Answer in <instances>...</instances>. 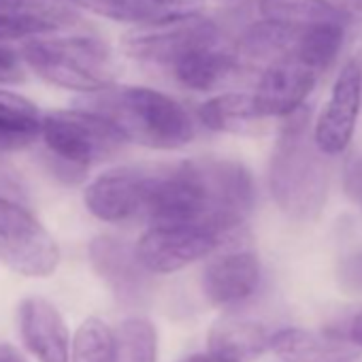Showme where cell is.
Masks as SVG:
<instances>
[{
	"label": "cell",
	"instance_id": "obj_1",
	"mask_svg": "<svg viewBox=\"0 0 362 362\" xmlns=\"http://www.w3.org/2000/svg\"><path fill=\"white\" fill-rule=\"evenodd\" d=\"M83 109L105 117L126 143L149 149H179L192 143L197 132L184 105L143 86H111L90 94Z\"/></svg>",
	"mask_w": 362,
	"mask_h": 362
},
{
	"label": "cell",
	"instance_id": "obj_2",
	"mask_svg": "<svg viewBox=\"0 0 362 362\" xmlns=\"http://www.w3.org/2000/svg\"><path fill=\"white\" fill-rule=\"evenodd\" d=\"M269 164V186L275 203L294 220L313 218L328 192L324 153L307 139V119L300 111L288 117Z\"/></svg>",
	"mask_w": 362,
	"mask_h": 362
},
{
	"label": "cell",
	"instance_id": "obj_3",
	"mask_svg": "<svg viewBox=\"0 0 362 362\" xmlns=\"http://www.w3.org/2000/svg\"><path fill=\"white\" fill-rule=\"evenodd\" d=\"M20 56L43 81L62 90L98 94L115 86L111 47L96 37L30 39Z\"/></svg>",
	"mask_w": 362,
	"mask_h": 362
},
{
	"label": "cell",
	"instance_id": "obj_4",
	"mask_svg": "<svg viewBox=\"0 0 362 362\" xmlns=\"http://www.w3.org/2000/svg\"><path fill=\"white\" fill-rule=\"evenodd\" d=\"M41 136L56 160V175H62L69 184L81 181L92 164L113 158L126 143L105 117L86 109L43 115Z\"/></svg>",
	"mask_w": 362,
	"mask_h": 362
},
{
	"label": "cell",
	"instance_id": "obj_5",
	"mask_svg": "<svg viewBox=\"0 0 362 362\" xmlns=\"http://www.w3.org/2000/svg\"><path fill=\"white\" fill-rule=\"evenodd\" d=\"M216 45H222L220 26L201 11L156 26L134 28L122 37V49L126 56L162 66H173L197 49Z\"/></svg>",
	"mask_w": 362,
	"mask_h": 362
},
{
	"label": "cell",
	"instance_id": "obj_6",
	"mask_svg": "<svg viewBox=\"0 0 362 362\" xmlns=\"http://www.w3.org/2000/svg\"><path fill=\"white\" fill-rule=\"evenodd\" d=\"M0 262L24 277H49L60 262V247L47 228L5 197H0Z\"/></svg>",
	"mask_w": 362,
	"mask_h": 362
},
{
	"label": "cell",
	"instance_id": "obj_7",
	"mask_svg": "<svg viewBox=\"0 0 362 362\" xmlns=\"http://www.w3.org/2000/svg\"><path fill=\"white\" fill-rule=\"evenodd\" d=\"M160 164L119 166L98 175L83 192V203L103 222L122 224L143 220Z\"/></svg>",
	"mask_w": 362,
	"mask_h": 362
},
{
	"label": "cell",
	"instance_id": "obj_8",
	"mask_svg": "<svg viewBox=\"0 0 362 362\" xmlns=\"http://www.w3.org/2000/svg\"><path fill=\"white\" fill-rule=\"evenodd\" d=\"M226 243L222 235L207 226H149L134 245V254L147 273L168 275L214 254Z\"/></svg>",
	"mask_w": 362,
	"mask_h": 362
},
{
	"label": "cell",
	"instance_id": "obj_9",
	"mask_svg": "<svg viewBox=\"0 0 362 362\" xmlns=\"http://www.w3.org/2000/svg\"><path fill=\"white\" fill-rule=\"evenodd\" d=\"M362 107V64L349 60L339 71L330 98L317 115L313 128V143L324 156L343 153L356 132L358 115Z\"/></svg>",
	"mask_w": 362,
	"mask_h": 362
},
{
	"label": "cell",
	"instance_id": "obj_10",
	"mask_svg": "<svg viewBox=\"0 0 362 362\" xmlns=\"http://www.w3.org/2000/svg\"><path fill=\"white\" fill-rule=\"evenodd\" d=\"M320 73L307 66L292 52L271 62L254 90L258 113L267 117H290L300 111L307 96L313 92Z\"/></svg>",
	"mask_w": 362,
	"mask_h": 362
},
{
	"label": "cell",
	"instance_id": "obj_11",
	"mask_svg": "<svg viewBox=\"0 0 362 362\" xmlns=\"http://www.w3.org/2000/svg\"><path fill=\"white\" fill-rule=\"evenodd\" d=\"M79 22L73 0H0V43L41 39Z\"/></svg>",
	"mask_w": 362,
	"mask_h": 362
},
{
	"label": "cell",
	"instance_id": "obj_12",
	"mask_svg": "<svg viewBox=\"0 0 362 362\" xmlns=\"http://www.w3.org/2000/svg\"><path fill=\"white\" fill-rule=\"evenodd\" d=\"M260 277L262 269L254 252H228L205 267L203 292L218 307L239 305L258 290Z\"/></svg>",
	"mask_w": 362,
	"mask_h": 362
},
{
	"label": "cell",
	"instance_id": "obj_13",
	"mask_svg": "<svg viewBox=\"0 0 362 362\" xmlns=\"http://www.w3.org/2000/svg\"><path fill=\"white\" fill-rule=\"evenodd\" d=\"M20 332L39 362H71V337L60 311L41 296L20 305Z\"/></svg>",
	"mask_w": 362,
	"mask_h": 362
},
{
	"label": "cell",
	"instance_id": "obj_14",
	"mask_svg": "<svg viewBox=\"0 0 362 362\" xmlns=\"http://www.w3.org/2000/svg\"><path fill=\"white\" fill-rule=\"evenodd\" d=\"M73 3L79 11L143 28L199 13L203 0H73Z\"/></svg>",
	"mask_w": 362,
	"mask_h": 362
},
{
	"label": "cell",
	"instance_id": "obj_15",
	"mask_svg": "<svg viewBox=\"0 0 362 362\" xmlns=\"http://www.w3.org/2000/svg\"><path fill=\"white\" fill-rule=\"evenodd\" d=\"M269 349L288 362H345L362 349L349 339L307 328H284L271 334Z\"/></svg>",
	"mask_w": 362,
	"mask_h": 362
},
{
	"label": "cell",
	"instance_id": "obj_16",
	"mask_svg": "<svg viewBox=\"0 0 362 362\" xmlns=\"http://www.w3.org/2000/svg\"><path fill=\"white\" fill-rule=\"evenodd\" d=\"M90 258L94 269L103 279L124 298H136L145 286V269L141 267L134 247L111 239L100 237L90 245Z\"/></svg>",
	"mask_w": 362,
	"mask_h": 362
},
{
	"label": "cell",
	"instance_id": "obj_17",
	"mask_svg": "<svg viewBox=\"0 0 362 362\" xmlns=\"http://www.w3.org/2000/svg\"><path fill=\"white\" fill-rule=\"evenodd\" d=\"M239 56L224 45L197 49L175 62L173 75L175 79L194 92H209L224 86L239 71Z\"/></svg>",
	"mask_w": 362,
	"mask_h": 362
},
{
	"label": "cell",
	"instance_id": "obj_18",
	"mask_svg": "<svg viewBox=\"0 0 362 362\" xmlns=\"http://www.w3.org/2000/svg\"><path fill=\"white\" fill-rule=\"evenodd\" d=\"M258 9L264 22L292 33L347 24V16L328 0H260Z\"/></svg>",
	"mask_w": 362,
	"mask_h": 362
},
{
	"label": "cell",
	"instance_id": "obj_19",
	"mask_svg": "<svg viewBox=\"0 0 362 362\" xmlns=\"http://www.w3.org/2000/svg\"><path fill=\"white\" fill-rule=\"evenodd\" d=\"M271 334L267 328L252 320H239V317H224L218 324H214L209 332V354L243 362L258 358L262 351L269 349Z\"/></svg>",
	"mask_w": 362,
	"mask_h": 362
},
{
	"label": "cell",
	"instance_id": "obj_20",
	"mask_svg": "<svg viewBox=\"0 0 362 362\" xmlns=\"http://www.w3.org/2000/svg\"><path fill=\"white\" fill-rule=\"evenodd\" d=\"M41 136V113L28 98L0 90V156L20 151Z\"/></svg>",
	"mask_w": 362,
	"mask_h": 362
},
{
	"label": "cell",
	"instance_id": "obj_21",
	"mask_svg": "<svg viewBox=\"0 0 362 362\" xmlns=\"http://www.w3.org/2000/svg\"><path fill=\"white\" fill-rule=\"evenodd\" d=\"M199 119L214 132L250 134L264 117L258 113L252 94L226 92L205 100L199 107Z\"/></svg>",
	"mask_w": 362,
	"mask_h": 362
},
{
	"label": "cell",
	"instance_id": "obj_22",
	"mask_svg": "<svg viewBox=\"0 0 362 362\" xmlns=\"http://www.w3.org/2000/svg\"><path fill=\"white\" fill-rule=\"evenodd\" d=\"M158 332L145 317H128L113 330V362H156Z\"/></svg>",
	"mask_w": 362,
	"mask_h": 362
},
{
	"label": "cell",
	"instance_id": "obj_23",
	"mask_svg": "<svg viewBox=\"0 0 362 362\" xmlns=\"http://www.w3.org/2000/svg\"><path fill=\"white\" fill-rule=\"evenodd\" d=\"M345 37V26H317L298 33L292 54L320 75L334 62Z\"/></svg>",
	"mask_w": 362,
	"mask_h": 362
},
{
	"label": "cell",
	"instance_id": "obj_24",
	"mask_svg": "<svg viewBox=\"0 0 362 362\" xmlns=\"http://www.w3.org/2000/svg\"><path fill=\"white\" fill-rule=\"evenodd\" d=\"M71 362H113V330L98 317H88L75 332Z\"/></svg>",
	"mask_w": 362,
	"mask_h": 362
},
{
	"label": "cell",
	"instance_id": "obj_25",
	"mask_svg": "<svg viewBox=\"0 0 362 362\" xmlns=\"http://www.w3.org/2000/svg\"><path fill=\"white\" fill-rule=\"evenodd\" d=\"M26 64L20 52L0 45V83H22L26 79Z\"/></svg>",
	"mask_w": 362,
	"mask_h": 362
},
{
	"label": "cell",
	"instance_id": "obj_26",
	"mask_svg": "<svg viewBox=\"0 0 362 362\" xmlns=\"http://www.w3.org/2000/svg\"><path fill=\"white\" fill-rule=\"evenodd\" d=\"M0 362H28V360L11 343H0Z\"/></svg>",
	"mask_w": 362,
	"mask_h": 362
},
{
	"label": "cell",
	"instance_id": "obj_27",
	"mask_svg": "<svg viewBox=\"0 0 362 362\" xmlns=\"http://www.w3.org/2000/svg\"><path fill=\"white\" fill-rule=\"evenodd\" d=\"M349 341L362 349V311L356 313V317L351 320V326H349Z\"/></svg>",
	"mask_w": 362,
	"mask_h": 362
},
{
	"label": "cell",
	"instance_id": "obj_28",
	"mask_svg": "<svg viewBox=\"0 0 362 362\" xmlns=\"http://www.w3.org/2000/svg\"><path fill=\"white\" fill-rule=\"evenodd\" d=\"M179 362H235V360H226V358H220V356H214V354H197V356L179 360Z\"/></svg>",
	"mask_w": 362,
	"mask_h": 362
}]
</instances>
